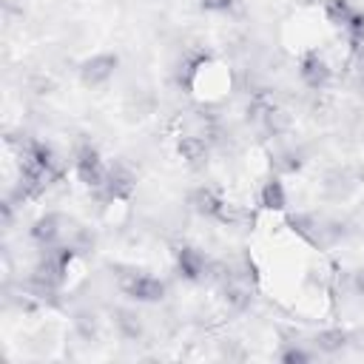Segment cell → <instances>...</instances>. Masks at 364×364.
Wrapping results in <instances>:
<instances>
[{
  "label": "cell",
  "mask_w": 364,
  "mask_h": 364,
  "mask_svg": "<svg viewBox=\"0 0 364 364\" xmlns=\"http://www.w3.org/2000/svg\"><path fill=\"white\" fill-rule=\"evenodd\" d=\"M353 11H355V6L350 0H324V17L336 28H344L347 20L353 17Z\"/></svg>",
  "instance_id": "obj_13"
},
{
  "label": "cell",
  "mask_w": 364,
  "mask_h": 364,
  "mask_svg": "<svg viewBox=\"0 0 364 364\" xmlns=\"http://www.w3.org/2000/svg\"><path fill=\"white\" fill-rule=\"evenodd\" d=\"M353 293L355 296H364V264L353 273Z\"/></svg>",
  "instance_id": "obj_17"
},
{
  "label": "cell",
  "mask_w": 364,
  "mask_h": 364,
  "mask_svg": "<svg viewBox=\"0 0 364 364\" xmlns=\"http://www.w3.org/2000/svg\"><path fill=\"white\" fill-rule=\"evenodd\" d=\"M117 68H119V54H114V51H97V54L85 57V60L77 65V77H80V82H82L85 88L94 91V88L108 85V82L114 80Z\"/></svg>",
  "instance_id": "obj_5"
},
{
  "label": "cell",
  "mask_w": 364,
  "mask_h": 364,
  "mask_svg": "<svg viewBox=\"0 0 364 364\" xmlns=\"http://www.w3.org/2000/svg\"><path fill=\"white\" fill-rule=\"evenodd\" d=\"M210 148H213V142L202 134H185L176 142V151H179V156L185 159L188 168H205L208 156H210Z\"/></svg>",
  "instance_id": "obj_9"
},
{
  "label": "cell",
  "mask_w": 364,
  "mask_h": 364,
  "mask_svg": "<svg viewBox=\"0 0 364 364\" xmlns=\"http://www.w3.org/2000/svg\"><path fill=\"white\" fill-rule=\"evenodd\" d=\"M199 6L208 14H230L236 9V0H199Z\"/></svg>",
  "instance_id": "obj_16"
},
{
  "label": "cell",
  "mask_w": 364,
  "mask_h": 364,
  "mask_svg": "<svg viewBox=\"0 0 364 364\" xmlns=\"http://www.w3.org/2000/svg\"><path fill=\"white\" fill-rule=\"evenodd\" d=\"M68 222H71V219H65L63 213L48 210V213H43V216H37V219L31 222L28 239H31L40 250H48V247H54V245H60V242L65 239Z\"/></svg>",
  "instance_id": "obj_8"
},
{
  "label": "cell",
  "mask_w": 364,
  "mask_h": 364,
  "mask_svg": "<svg viewBox=\"0 0 364 364\" xmlns=\"http://www.w3.org/2000/svg\"><path fill=\"white\" fill-rule=\"evenodd\" d=\"M353 344V333L341 330V327H333V330H321L313 336V347L316 353H324V355H333V353H341Z\"/></svg>",
  "instance_id": "obj_10"
},
{
  "label": "cell",
  "mask_w": 364,
  "mask_h": 364,
  "mask_svg": "<svg viewBox=\"0 0 364 364\" xmlns=\"http://www.w3.org/2000/svg\"><path fill=\"white\" fill-rule=\"evenodd\" d=\"M114 327H117L119 338H125V341L142 338V318L134 310H114Z\"/></svg>",
  "instance_id": "obj_12"
},
{
  "label": "cell",
  "mask_w": 364,
  "mask_h": 364,
  "mask_svg": "<svg viewBox=\"0 0 364 364\" xmlns=\"http://www.w3.org/2000/svg\"><path fill=\"white\" fill-rule=\"evenodd\" d=\"M173 267L179 273L182 282H191V284H199L205 279H210V267H213V259H208V253L196 245H176L173 247Z\"/></svg>",
  "instance_id": "obj_4"
},
{
  "label": "cell",
  "mask_w": 364,
  "mask_h": 364,
  "mask_svg": "<svg viewBox=\"0 0 364 364\" xmlns=\"http://www.w3.org/2000/svg\"><path fill=\"white\" fill-rule=\"evenodd\" d=\"M119 293L136 304H156L168 296V282L142 267H117L114 273Z\"/></svg>",
  "instance_id": "obj_1"
},
{
  "label": "cell",
  "mask_w": 364,
  "mask_h": 364,
  "mask_svg": "<svg viewBox=\"0 0 364 364\" xmlns=\"http://www.w3.org/2000/svg\"><path fill=\"white\" fill-rule=\"evenodd\" d=\"M259 205H262L264 210H284L287 193H284V185H282L279 173H270V176L262 182V188H259Z\"/></svg>",
  "instance_id": "obj_11"
},
{
  "label": "cell",
  "mask_w": 364,
  "mask_h": 364,
  "mask_svg": "<svg viewBox=\"0 0 364 364\" xmlns=\"http://www.w3.org/2000/svg\"><path fill=\"white\" fill-rule=\"evenodd\" d=\"M188 205H191V210L196 216H202L208 222H219V225H242L247 219V210H242L239 205H230L213 188H196V191H191Z\"/></svg>",
  "instance_id": "obj_2"
},
{
  "label": "cell",
  "mask_w": 364,
  "mask_h": 364,
  "mask_svg": "<svg viewBox=\"0 0 364 364\" xmlns=\"http://www.w3.org/2000/svg\"><path fill=\"white\" fill-rule=\"evenodd\" d=\"M134 191H136V173L122 159H114L108 165V173H105L102 188L94 196L100 202H122V199H131Z\"/></svg>",
  "instance_id": "obj_6"
},
{
  "label": "cell",
  "mask_w": 364,
  "mask_h": 364,
  "mask_svg": "<svg viewBox=\"0 0 364 364\" xmlns=\"http://www.w3.org/2000/svg\"><path fill=\"white\" fill-rule=\"evenodd\" d=\"M344 34H347V40L353 43V48L364 51V9H355V11H353V17H350L347 26H344Z\"/></svg>",
  "instance_id": "obj_15"
},
{
  "label": "cell",
  "mask_w": 364,
  "mask_h": 364,
  "mask_svg": "<svg viewBox=\"0 0 364 364\" xmlns=\"http://www.w3.org/2000/svg\"><path fill=\"white\" fill-rule=\"evenodd\" d=\"M296 68H299V80H301V85L310 88V91H324L327 82H330V77H333V68H330L327 57H324L318 48H307V51H301L299 60H296Z\"/></svg>",
  "instance_id": "obj_7"
},
{
  "label": "cell",
  "mask_w": 364,
  "mask_h": 364,
  "mask_svg": "<svg viewBox=\"0 0 364 364\" xmlns=\"http://www.w3.org/2000/svg\"><path fill=\"white\" fill-rule=\"evenodd\" d=\"M276 358L284 361V364H301V361H313L316 358V350H307L299 341H284L282 350L276 353Z\"/></svg>",
  "instance_id": "obj_14"
},
{
  "label": "cell",
  "mask_w": 364,
  "mask_h": 364,
  "mask_svg": "<svg viewBox=\"0 0 364 364\" xmlns=\"http://www.w3.org/2000/svg\"><path fill=\"white\" fill-rule=\"evenodd\" d=\"M358 80H361V91H364V51H361V65H358Z\"/></svg>",
  "instance_id": "obj_18"
},
{
  "label": "cell",
  "mask_w": 364,
  "mask_h": 364,
  "mask_svg": "<svg viewBox=\"0 0 364 364\" xmlns=\"http://www.w3.org/2000/svg\"><path fill=\"white\" fill-rule=\"evenodd\" d=\"M71 165H74L77 179H80V182H82V185H85L91 193H97V191L102 188L105 173H108V165H105V159H102L100 148H97L91 139L80 136V139L74 142V151H71Z\"/></svg>",
  "instance_id": "obj_3"
}]
</instances>
